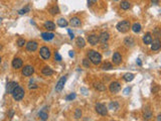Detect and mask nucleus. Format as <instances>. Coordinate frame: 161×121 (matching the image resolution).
<instances>
[{
	"label": "nucleus",
	"mask_w": 161,
	"mask_h": 121,
	"mask_svg": "<svg viewBox=\"0 0 161 121\" xmlns=\"http://www.w3.org/2000/svg\"><path fill=\"white\" fill-rule=\"evenodd\" d=\"M12 96H13V99L16 100V101H20L23 97H24V90L21 88V87L17 86L13 90V92L11 93Z\"/></svg>",
	"instance_id": "3"
},
{
	"label": "nucleus",
	"mask_w": 161,
	"mask_h": 121,
	"mask_svg": "<svg viewBox=\"0 0 161 121\" xmlns=\"http://www.w3.org/2000/svg\"><path fill=\"white\" fill-rule=\"evenodd\" d=\"M97 0H89V1H88V3H89V4H90V5H91V4H92V3H95V2H96Z\"/></svg>",
	"instance_id": "41"
},
{
	"label": "nucleus",
	"mask_w": 161,
	"mask_h": 121,
	"mask_svg": "<svg viewBox=\"0 0 161 121\" xmlns=\"http://www.w3.org/2000/svg\"><path fill=\"white\" fill-rule=\"evenodd\" d=\"M102 69L103 70H112L113 65L111 64V63H105V64L102 66Z\"/></svg>",
	"instance_id": "30"
},
{
	"label": "nucleus",
	"mask_w": 161,
	"mask_h": 121,
	"mask_svg": "<svg viewBox=\"0 0 161 121\" xmlns=\"http://www.w3.org/2000/svg\"><path fill=\"white\" fill-rule=\"evenodd\" d=\"M83 65H84L86 68H90V66H91V63H90L89 59H84V60H83Z\"/></svg>",
	"instance_id": "31"
},
{
	"label": "nucleus",
	"mask_w": 161,
	"mask_h": 121,
	"mask_svg": "<svg viewBox=\"0 0 161 121\" xmlns=\"http://www.w3.org/2000/svg\"><path fill=\"white\" fill-rule=\"evenodd\" d=\"M132 30L135 32V34H138V32H140L141 31V25H140V23H134L133 25H132Z\"/></svg>",
	"instance_id": "20"
},
{
	"label": "nucleus",
	"mask_w": 161,
	"mask_h": 121,
	"mask_svg": "<svg viewBox=\"0 0 161 121\" xmlns=\"http://www.w3.org/2000/svg\"><path fill=\"white\" fill-rule=\"evenodd\" d=\"M16 87H17V84H16L15 82H9V83L7 84V87H6L7 93H8V94H11Z\"/></svg>",
	"instance_id": "16"
},
{
	"label": "nucleus",
	"mask_w": 161,
	"mask_h": 121,
	"mask_svg": "<svg viewBox=\"0 0 161 121\" xmlns=\"http://www.w3.org/2000/svg\"><path fill=\"white\" fill-rule=\"evenodd\" d=\"M29 9H30V8H29V6H26V7H24L23 9L19 10V14H21V15H22V14H24V13L28 12V11H29Z\"/></svg>",
	"instance_id": "32"
},
{
	"label": "nucleus",
	"mask_w": 161,
	"mask_h": 121,
	"mask_svg": "<svg viewBox=\"0 0 161 121\" xmlns=\"http://www.w3.org/2000/svg\"><path fill=\"white\" fill-rule=\"evenodd\" d=\"M54 58H55V60H56L57 62H61V61H62V57H61V54H60L59 52H55V53H54Z\"/></svg>",
	"instance_id": "38"
},
{
	"label": "nucleus",
	"mask_w": 161,
	"mask_h": 121,
	"mask_svg": "<svg viewBox=\"0 0 161 121\" xmlns=\"http://www.w3.org/2000/svg\"><path fill=\"white\" fill-rule=\"evenodd\" d=\"M39 54L43 60H48L50 58V51L47 47H42L39 51Z\"/></svg>",
	"instance_id": "6"
},
{
	"label": "nucleus",
	"mask_w": 161,
	"mask_h": 121,
	"mask_svg": "<svg viewBox=\"0 0 161 121\" xmlns=\"http://www.w3.org/2000/svg\"><path fill=\"white\" fill-rule=\"evenodd\" d=\"M25 43H26V42H25V40H24L23 38H19V39L17 40V45H18V47H20V48L23 47Z\"/></svg>",
	"instance_id": "33"
},
{
	"label": "nucleus",
	"mask_w": 161,
	"mask_h": 121,
	"mask_svg": "<svg viewBox=\"0 0 161 121\" xmlns=\"http://www.w3.org/2000/svg\"><path fill=\"white\" fill-rule=\"evenodd\" d=\"M76 98V94L75 93H72L71 95H68V96H66V101H71V100H74Z\"/></svg>",
	"instance_id": "36"
},
{
	"label": "nucleus",
	"mask_w": 161,
	"mask_h": 121,
	"mask_svg": "<svg viewBox=\"0 0 161 121\" xmlns=\"http://www.w3.org/2000/svg\"><path fill=\"white\" fill-rule=\"evenodd\" d=\"M33 73H34V69L32 66H25L22 69V75L25 77H30Z\"/></svg>",
	"instance_id": "7"
},
{
	"label": "nucleus",
	"mask_w": 161,
	"mask_h": 121,
	"mask_svg": "<svg viewBox=\"0 0 161 121\" xmlns=\"http://www.w3.org/2000/svg\"><path fill=\"white\" fill-rule=\"evenodd\" d=\"M67 24H68V22H67L64 18H60V19L57 20V25L61 26V27H65Z\"/></svg>",
	"instance_id": "24"
},
{
	"label": "nucleus",
	"mask_w": 161,
	"mask_h": 121,
	"mask_svg": "<svg viewBox=\"0 0 161 121\" xmlns=\"http://www.w3.org/2000/svg\"><path fill=\"white\" fill-rule=\"evenodd\" d=\"M130 27H131V25H130L129 20H122V21L118 22V24L116 26V28L118 29V31H120L122 34L127 32L129 29H130Z\"/></svg>",
	"instance_id": "2"
},
{
	"label": "nucleus",
	"mask_w": 161,
	"mask_h": 121,
	"mask_svg": "<svg viewBox=\"0 0 161 121\" xmlns=\"http://www.w3.org/2000/svg\"><path fill=\"white\" fill-rule=\"evenodd\" d=\"M68 54H70V57H71V58H74V57H75V53H74V52H73V51H71Z\"/></svg>",
	"instance_id": "40"
},
{
	"label": "nucleus",
	"mask_w": 161,
	"mask_h": 121,
	"mask_svg": "<svg viewBox=\"0 0 161 121\" xmlns=\"http://www.w3.org/2000/svg\"><path fill=\"white\" fill-rule=\"evenodd\" d=\"M137 64H138L139 66H141V65H142V63H141V61H140V59H138V60H137Z\"/></svg>",
	"instance_id": "42"
},
{
	"label": "nucleus",
	"mask_w": 161,
	"mask_h": 121,
	"mask_svg": "<svg viewBox=\"0 0 161 121\" xmlns=\"http://www.w3.org/2000/svg\"><path fill=\"white\" fill-rule=\"evenodd\" d=\"M68 34H70V37H71L72 39H73V38L75 37V35H74V34L72 32V30H71V29H68Z\"/></svg>",
	"instance_id": "39"
},
{
	"label": "nucleus",
	"mask_w": 161,
	"mask_h": 121,
	"mask_svg": "<svg viewBox=\"0 0 161 121\" xmlns=\"http://www.w3.org/2000/svg\"><path fill=\"white\" fill-rule=\"evenodd\" d=\"M118 107H119V105H118V103H116V102L110 104V109H112V110H117Z\"/></svg>",
	"instance_id": "37"
},
{
	"label": "nucleus",
	"mask_w": 161,
	"mask_h": 121,
	"mask_svg": "<svg viewBox=\"0 0 161 121\" xmlns=\"http://www.w3.org/2000/svg\"><path fill=\"white\" fill-rule=\"evenodd\" d=\"M44 28H47L48 30H54L55 29V24L51 21H47L44 23Z\"/></svg>",
	"instance_id": "19"
},
{
	"label": "nucleus",
	"mask_w": 161,
	"mask_h": 121,
	"mask_svg": "<svg viewBox=\"0 0 161 121\" xmlns=\"http://www.w3.org/2000/svg\"><path fill=\"white\" fill-rule=\"evenodd\" d=\"M22 65H23V62H22V60L21 59H19V58H15L13 61H12V67H13V69H20L21 67H22Z\"/></svg>",
	"instance_id": "11"
},
{
	"label": "nucleus",
	"mask_w": 161,
	"mask_h": 121,
	"mask_svg": "<svg viewBox=\"0 0 161 121\" xmlns=\"http://www.w3.org/2000/svg\"><path fill=\"white\" fill-rule=\"evenodd\" d=\"M75 117H76L77 119H79V118H80V117H82V111H80V109H77V110H76Z\"/></svg>",
	"instance_id": "35"
},
{
	"label": "nucleus",
	"mask_w": 161,
	"mask_h": 121,
	"mask_svg": "<svg viewBox=\"0 0 161 121\" xmlns=\"http://www.w3.org/2000/svg\"><path fill=\"white\" fill-rule=\"evenodd\" d=\"M37 47H38V43L36 41H33V40H30L26 43V50L29 51V52H34L37 50Z\"/></svg>",
	"instance_id": "9"
},
{
	"label": "nucleus",
	"mask_w": 161,
	"mask_h": 121,
	"mask_svg": "<svg viewBox=\"0 0 161 121\" xmlns=\"http://www.w3.org/2000/svg\"><path fill=\"white\" fill-rule=\"evenodd\" d=\"M76 43L79 48H84L86 46V42H85V39L83 37H78L77 40H76Z\"/></svg>",
	"instance_id": "22"
},
{
	"label": "nucleus",
	"mask_w": 161,
	"mask_h": 121,
	"mask_svg": "<svg viewBox=\"0 0 161 121\" xmlns=\"http://www.w3.org/2000/svg\"><path fill=\"white\" fill-rule=\"evenodd\" d=\"M112 61H113V64L115 65H120L122 63V57L119 52H115L113 54V58H112Z\"/></svg>",
	"instance_id": "12"
},
{
	"label": "nucleus",
	"mask_w": 161,
	"mask_h": 121,
	"mask_svg": "<svg viewBox=\"0 0 161 121\" xmlns=\"http://www.w3.org/2000/svg\"><path fill=\"white\" fill-rule=\"evenodd\" d=\"M152 36H151V34H146V35L143 36V42H144L145 45H151V42H152Z\"/></svg>",
	"instance_id": "17"
},
{
	"label": "nucleus",
	"mask_w": 161,
	"mask_h": 121,
	"mask_svg": "<svg viewBox=\"0 0 161 121\" xmlns=\"http://www.w3.org/2000/svg\"><path fill=\"white\" fill-rule=\"evenodd\" d=\"M121 8L122 9H124V10H127L130 8V2L127 1V0H124V1H122L121 2Z\"/></svg>",
	"instance_id": "26"
},
{
	"label": "nucleus",
	"mask_w": 161,
	"mask_h": 121,
	"mask_svg": "<svg viewBox=\"0 0 161 121\" xmlns=\"http://www.w3.org/2000/svg\"><path fill=\"white\" fill-rule=\"evenodd\" d=\"M124 42H125V45H126L127 47H133V46L135 45V41H134V39H133L132 37H127Z\"/></svg>",
	"instance_id": "25"
},
{
	"label": "nucleus",
	"mask_w": 161,
	"mask_h": 121,
	"mask_svg": "<svg viewBox=\"0 0 161 121\" xmlns=\"http://www.w3.org/2000/svg\"><path fill=\"white\" fill-rule=\"evenodd\" d=\"M38 116H39V118L41 119V120H47L48 117V113L47 112H44V111H40L39 112V114H38Z\"/></svg>",
	"instance_id": "29"
},
{
	"label": "nucleus",
	"mask_w": 161,
	"mask_h": 121,
	"mask_svg": "<svg viewBox=\"0 0 161 121\" xmlns=\"http://www.w3.org/2000/svg\"><path fill=\"white\" fill-rule=\"evenodd\" d=\"M95 109H96L97 113L100 114V115H102V116H105V115H107V113H108V109H107V107H106L104 104H101V103L96 104Z\"/></svg>",
	"instance_id": "4"
},
{
	"label": "nucleus",
	"mask_w": 161,
	"mask_h": 121,
	"mask_svg": "<svg viewBox=\"0 0 161 121\" xmlns=\"http://www.w3.org/2000/svg\"><path fill=\"white\" fill-rule=\"evenodd\" d=\"M42 74H43L44 76L49 77V76H51V75L53 74V71L50 69V68H48V67H45V68L42 69Z\"/></svg>",
	"instance_id": "23"
},
{
	"label": "nucleus",
	"mask_w": 161,
	"mask_h": 121,
	"mask_svg": "<svg viewBox=\"0 0 161 121\" xmlns=\"http://www.w3.org/2000/svg\"><path fill=\"white\" fill-rule=\"evenodd\" d=\"M0 64H1V57H0Z\"/></svg>",
	"instance_id": "44"
},
{
	"label": "nucleus",
	"mask_w": 161,
	"mask_h": 121,
	"mask_svg": "<svg viewBox=\"0 0 161 121\" xmlns=\"http://www.w3.org/2000/svg\"><path fill=\"white\" fill-rule=\"evenodd\" d=\"M109 90H110L111 93L116 94V93H118V92L121 90V84H120L119 82H112V83L110 84Z\"/></svg>",
	"instance_id": "5"
},
{
	"label": "nucleus",
	"mask_w": 161,
	"mask_h": 121,
	"mask_svg": "<svg viewBox=\"0 0 161 121\" xmlns=\"http://www.w3.org/2000/svg\"><path fill=\"white\" fill-rule=\"evenodd\" d=\"M152 46H151V50L152 51H158L159 49H160V47H161V42H160V40H159V38L157 37L155 40H152Z\"/></svg>",
	"instance_id": "14"
},
{
	"label": "nucleus",
	"mask_w": 161,
	"mask_h": 121,
	"mask_svg": "<svg viewBox=\"0 0 161 121\" xmlns=\"http://www.w3.org/2000/svg\"><path fill=\"white\" fill-rule=\"evenodd\" d=\"M109 37H110V35H109L107 31H103V32L100 35V36H99V41H101L102 43H105V42L108 41Z\"/></svg>",
	"instance_id": "13"
},
{
	"label": "nucleus",
	"mask_w": 161,
	"mask_h": 121,
	"mask_svg": "<svg viewBox=\"0 0 161 121\" xmlns=\"http://www.w3.org/2000/svg\"><path fill=\"white\" fill-rule=\"evenodd\" d=\"M65 81H66V77H65V76L62 77V78L60 79V81L57 82V84H56V86H55V91H56V92H61V91L63 90L64 84H65Z\"/></svg>",
	"instance_id": "8"
},
{
	"label": "nucleus",
	"mask_w": 161,
	"mask_h": 121,
	"mask_svg": "<svg viewBox=\"0 0 161 121\" xmlns=\"http://www.w3.org/2000/svg\"><path fill=\"white\" fill-rule=\"evenodd\" d=\"M49 12H50V14L55 15V14H57V13L60 12V9H59V7H57L56 5H54V6H52L51 8H49Z\"/></svg>",
	"instance_id": "27"
},
{
	"label": "nucleus",
	"mask_w": 161,
	"mask_h": 121,
	"mask_svg": "<svg viewBox=\"0 0 161 121\" xmlns=\"http://www.w3.org/2000/svg\"><path fill=\"white\" fill-rule=\"evenodd\" d=\"M88 41L92 46H97V43L99 42V36L97 35H90L88 36Z\"/></svg>",
	"instance_id": "10"
},
{
	"label": "nucleus",
	"mask_w": 161,
	"mask_h": 121,
	"mask_svg": "<svg viewBox=\"0 0 161 121\" xmlns=\"http://www.w3.org/2000/svg\"><path fill=\"white\" fill-rule=\"evenodd\" d=\"M94 87L96 88L97 90H99V91H105L106 90V87L104 84H102V83H95V85Z\"/></svg>",
	"instance_id": "28"
},
{
	"label": "nucleus",
	"mask_w": 161,
	"mask_h": 121,
	"mask_svg": "<svg viewBox=\"0 0 161 121\" xmlns=\"http://www.w3.org/2000/svg\"><path fill=\"white\" fill-rule=\"evenodd\" d=\"M133 79H134V75H133L132 73H127V74H125L124 77H123V80L126 81V82H131Z\"/></svg>",
	"instance_id": "21"
},
{
	"label": "nucleus",
	"mask_w": 161,
	"mask_h": 121,
	"mask_svg": "<svg viewBox=\"0 0 161 121\" xmlns=\"http://www.w3.org/2000/svg\"><path fill=\"white\" fill-rule=\"evenodd\" d=\"M70 23L74 27H79V26H80V24H82V21H80V19L79 17H73L71 19Z\"/></svg>",
	"instance_id": "15"
},
{
	"label": "nucleus",
	"mask_w": 161,
	"mask_h": 121,
	"mask_svg": "<svg viewBox=\"0 0 161 121\" xmlns=\"http://www.w3.org/2000/svg\"><path fill=\"white\" fill-rule=\"evenodd\" d=\"M115 1H118V0H115Z\"/></svg>",
	"instance_id": "45"
},
{
	"label": "nucleus",
	"mask_w": 161,
	"mask_h": 121,
	"mask_svg": "<svg viewBox=\"0 0 161 121\" xmlns=\"http://www.w3.org/2000/svg\"><path fill=\"white\" fill-rule=\"evenodd\" d=\"M151 1H152V2L154 3V4H157V3L159 2V0H151Z\"/></svg>",
	"instance_id": "43"
},
{
	"label": "nucleus",
	"mask_w": 161,
	"mask_h": 121,
	"mask_svg": "<svg viewBox=\"0 0 161 121\" xmlns=\"http://www.w3.org/2000/svg\"><path fill=\"white\" fill-rule=\"evenodd\" d=\"M41 36L44 40L48 41V40H51L54 37V35L52 32H43V34H41Z\"/></svg>",
	"instance_id": "18"
},
{
	"label": "nucleus",
	"mask_w": 161,
	"mask_h": 121,
	"mask_svg": "<svg viewBox=\"0 0 161 121\" xmlns=\"http://www.w3.org/2000/svg\"><path fill=\"white\" fill-rule=\"evenodd\" d=\"M151 117H152V114H151V112H150L149 110L145 111V112H144V118H146V119H150Z\"/></svg>",
	"instance_id": "34"
},
{
	"label": "nucleus",
	"mask_w": 161,
	"mask_h": 121,
	"mask_svg": "<svg viewBox=\"0 0 161 121\" xmlns=\"http://www.w3.org/2000/svg\"><path fill=\"white\" fill-rule=\"evenodd\" d=\"M88 58L94 65H99L102 62V56L97 51H89L88 52Z\"/></svg>",
	"instance_id": "1"
}]
</instances>
